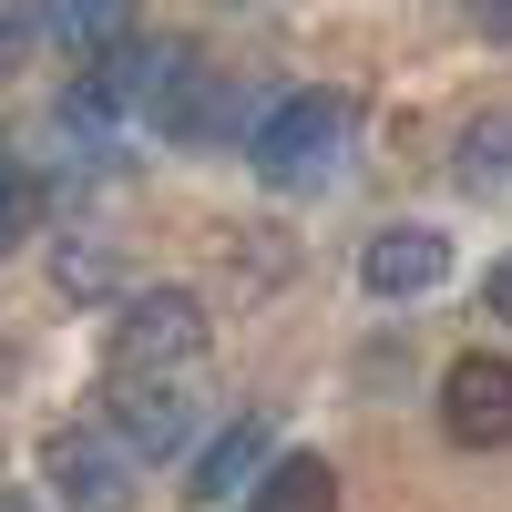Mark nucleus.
Listing matches in <instances>:
<instances>
[{
  "label": "nucleus",
  "mask_w": 512,
  "mask_h": 512,
  "mask_svg": "<svg viewBox=\"0 0 512 512\" xmlns=\"http://www.w3.org/2000/svg\"><path fill=\"white\" fill-rule=\"evenodd\" d=\"M205 359V297L195 287H144L134 308L113 318V369L134 379H185Z\"/></svg>",
  "instance_id": "nucleus-2"
},
{
  "label": "nucleus",
  "mask_w": 512,
  "mask_h": 512,
  "mask_svg": "<svg viewBox=\"0 0 512 512\" xmlns=\"http://www.w3.org/2000/svg\"><path fill=\"white\" fill-rule=\"evenodd\" d=\"M246 512H338V472L318 451H277L267 472L246 482Z\"/></svg>",
  "instance_id": "nucleus-8"
},
{
  "label": "nucleus",
  "mask_w": 512,
  "mask_h": 512,
  "mask_svg": "<svg viewBox=\"0 0 512 512\" xmlns=\"http://www.w3.org/2000/svg\"><path fill=\"white\" fill-rule=\"evenodd\" d=\"M103 400H113V441H123V451H185V390H175V379L113 369Z\"/></svg>",
  "instance_id": "nucleus-7"
},
{
  "label": "nucleus",
  "mask_w": 512,
  "mask_h": 512,
  "mask_svg": "<svg viewBox=\"0 0 512 512\" xmlns=\"http://www.w3.org/2000/svg\"><path fill=\"white\" fill-rule=\"evenodd\" d=\"M31 31H41V11H31V0H0V82L31 62Z\"/></svg>",
  "instance_id": "nucleus-12"
},
{
  "label": "nucleus",
  "mask_w": 512,
  "mask_h": 512,
  "mask_svg": "<svg viewBox=\"0 0 512 512\" xmlns=\"http://www.w3.org/2000/svg\"><path fill=\"white\" fill-rule=\"evenodd\" d=\"M461 185L472 195L512 185V123H472V134H461Z\"/></svg>",
  "instance_id": "nucleus-10"
},
{
  "label": "nucleus",
  "mask_w": 512,
  "mask_h": 512,
  "mask_svg": "<svg viewBox=\"0 0 512 512\" xmlns=\"http://www.w3.org/2000/svg\"><path fill=\"white\" fill-rule=\"evenodd\" d=\"M482 318H502V328H512V246L492 256V277H482Z\"/></svg>",
  "instance_id": "nucleus-13"
},
{
  "label": "nucleus",
  "mask_w": 512,
  "mask_h": 512,
  "mask_svg": "<svg viewBox=\"0 0 512 512\" xmlns=\"http://www.w3.org/2000/svg\"><path fill=\"white\" fill-rule=\"evenodd\" d=\"M41 11V31L62 41V52H82V62H103L113 41H134V0H31Z\"/></svg>",
  "instance_id": "nucleus-9"
},
{
  "label": "nucleus",
  "mask_w": 512,
  "mask_h": 512,
  "mask_svg": "<svg viewBox=\"0 0 512 512\" xmlns=\"http://www.w3.org/2000/svg\"><path fill=\"white\" fill-rule=\"evenodd\" d=\"M52 492H62L72 512H134L123 441H103V431H52Z\"/></svg>",
  "instance_id": "nucleus-5"
},
{
  "label": "nucleus",
  "mask_w": 512,
  "mask_h": 512,
  "mask_svg": "<svg viewBox=\"0 0 512 512\" xmlns=\"http://www.w3.org/2000/svg\"><path fill=\"white\" fill-rule=\"evenodd\" d=\"M472 11H482V31H492V41H512V0H472Z\"/></svg>",
  "instance_id": "nucleus-14"
},
{
  "label": "nucleus",
  "mask_w": 512,
  "mask_h": 512,
  "mask_svg": "<svg viewBox=\"0 0 512 512\" xmlns=\"http://www.w3.org/2000/svg\"><path fill=\"white\" fill-rule=\"evenodd\" d=\"M441 441L451 451H512V359L461 349L441 369Z\"/></svg>",
  "instance_id": "nucleus-3"
},
{
  "label": "nucleus",
  "mask_w": 512,
  "mask_h": 512,
  "mask_svg": "<svg viewBox=\"0 0 512 512\" xmlns=\"http://www.w3.org/2000/svg\"><path fill=\"white\" fill-rule=\"evenodd\" d=\"M52 277H62L72 297H103V287H113V256H103V246H62V256H52Z\"/></svg>",
  "instance_id": "nucleus-11"
},
{
  "label": "nucleus",
  "mask_w": 512,
  "mask_h": 512,
  "mask_svg": "<svg viewBox=\"0 0 512 512\" xmlns=\"http://www.w3.org/2000/svg\"><path fill=\"white\" fill-rule=\"evenodd\" d=\"M441 277H451V236H431V226H379L359 246V287L369 297H431Z\"/></svg>",
  "instance_id": "nucleus-4"
},
{
  "label": "nucleus",
  "mask_w": 512,
  "mask_h": 512,
  "mask_svg": "<svg viewBox=\"0 0 512 512\" xmlns=\"http://www.w3.org/2000/svg\"><path fill=\"white\" fill-rule=\"evenodd\" d=\"M349 123H359V103H349V93H328V82H308V93H287L277 113H256L246 164H256L267 185L308 195V185L338 175V154H349Z\"/></svg>",
  "instance_id": "nucleus-1"
},
{
  "label": "nucleus",
  "mask_w": 512,
  "mask_h": 512,
  "mask_svg": "<svg viewBox=\"0 0 512 512\" xmlns=\"http://www.w3.org/2000/svg\"><path fill=\"white\" fill-rule=\"evenodd\" d=\"M11 185H21V175H11V154H0V205H11Z\"/></svg>",
  "instance_id": "nucleus-15"
},
{
  "label": "nucleus",
  "mask_w": 512,
  "mask_h": 512,
  "mask_svg": "<svg viewBox=\"0 0 512 512\" xmlns=\"http://www.w3.org/2000/svg\"><path fill=\"white\" fill-rule=\"evenodd\" d=\"M267 461H277V431L246 410V420H226V431L195 451V472H185V502H195V512H216V502H236L256 472H267Z\"/></svg>",
  "instance_id": "nucleus-6"
},
{
  "label": "nucleus",
  "mask_w": 512,
  "mask_h": 512,
  "mask_svg": "<svg viewBox=\"0 0 512 512\" xmlns=\"http://www.w3.org/2000/svg\"><path fill=\"white\" fill-rule=\"evenodd\" d=\"M0 512H31V502H0Z\"/></svg>",
  "instance_id": "nucleus-16"
}]
</instances>
